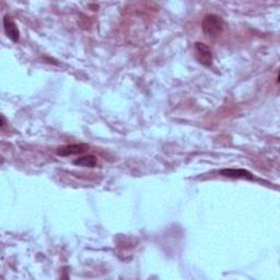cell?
<instances>
[{
	"label": "cell",
	"instance_id": "6da1fadb",
	"mask_svg": "<svg viewBox=\"0 0 280 280\" xmlns=\"http://www.w3.org/2000/svg\"><path fill=\"white\" fill-rule=\"evenodd\" d=\"M224 26V22L221 17L214 13H209L204 17L203 23H201V27H203V32L206 36L208 38H217L220 34L222 33Z\"/></svg>",
	"mask_w": 280,
	"mask_h": 280
},
{
	"label": "cell",
	"instance_id": "7a4b0ae2",
	"mask_svg": "<svg viewBox=\"0 0 280 280\" xmlns=\"http://www.w3.org/2000/svg\"><path fill=\"white\" fill-rule=\"evenodd\" d=\"M196 57L201 65L205 67H210L213 65V53L207 45L200 42L195 43Z\"/></svg>",
	"mask_w": 280,
	"mask_h": 280
},
{
	"label": "cell",
	"instance_id": "3957f363",
	"mask_svg": "<svg viewBox=\"0 0 280 280\" xmlns=\"http://www.w3.org/2000/svg\"><path fill=\"white\" fill-rule=\"evenodd\" d=\"M86 149H88V145L86 144H72L59 147L56 153L59 157H69V155L73 154L84 153L85 151H86Z\"/></svg>",
	"mask_w": 280,
	"mask_h": 280
},
{
	"label": "cell",
	"instance_id": "277c9868",
	"mask_svg": "<svg viewBox=\"0 0 280 280\" xmlns=\"http://www.w3.org/2000/svg\"><path fill=\"white\" fill-rule=\"evenodd\" d=\"M3 29H4V32H6V35L12 41V42H15V43L19 42L20 31L19 29H18L15 21H13L9 16H6L3 18Z\"/></svg>",
	"mask_w": 280,
	"mask_h": 280
},
{
	"label": "cell",
	"instance_id": "5b68a950",
	"mask_svg": "<svg viewBox=\"0 0 280 280\" xmlns=\"http://www.w3.org/2000/svg\"><path fill=\"white\" fill-rule=\"evenodd\" d=\"M222 176L231 178H245V180H254V175L251 172L243 169H224L221 172Z\"/></svg>",
	"mask_w": 280,
	"mask_h": 280
},
{
	"label": "cell",
	"instance_id": "8992f818",
	"mask_svg": "<svg viewBox=\"0 0 280 280\" xmlns=\"http://www.w3.org/2000/svg\"><path fill=\"white\" fill-rule=\"evenodd\" d=\"M96 163H98V159H96V157L93 154L84 155V157L78 158L73 161V164L82 168H94Z\"/></svg>",
	"mask_w": 280,
	"mask_h": 280
},
{
	"label": "cell",
	"instance_id": "52a82bcc",
	"mask_svg": "<svg viewBox=\"0 0 280 280\" xmlns=\"http://www.w3.org/2000/svg\"><path fill=\"white\" fill-rule=\"evenodd\" d=\"M4 125H6V119H4L3 115H1V124H0V127L3 128Z\"/></svg>",
	"mask_w": 280,
	"mask_h": 280
}]
</instances>
